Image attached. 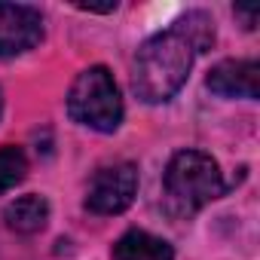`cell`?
Here are the masks:
<instances>
[{"instance_id": "obj_1", "label": "cell", "mask_w": 260, "mask_h": 260, "mask_svg": "<svg viewBox=\"0 0 260 260\" xmlns=\"http://www.w3.org/2000/svg\"><path fill=\"white\" fill-rule=\"evenodd\" d=\"M193 58H196V49L178 25L153 34L138 49V58H135L132 86L138 98L147 104H162L172 95H178V89L190 77Z\"/></svg>"}, {"instance_id": "obj_2", "label": "cell", "mask_w": 260, "mask_h": 260, "mask_svg": "<svg viewBox=\"0 0 260 260\" xmlns=\"http://www.w3.org/2000/svg\"><path fill=\"white\" fill-rule=\"evenodd\" d=\"M166 193L181 211H199L202 205L226 193L217 162L202 150H181L166 169Z\"/></svg>"}, {"instance_id": "obj_3", "label": "cell", "mask_w": 260, "mask_h": 260, "mask_svg": "<svg viewBox=\"0 0 260 260\" xmlns=\"http://www.w3.org/2000/svg\"><path fill=\"white\" fill-rule=\"evenodd\" d=\"M68 113L74 122L95 128V132H113L122 122V98L107 68H86L71 92H68Z\"/></svg>"}, {"instance_id": "obj_4", "label": "cell", "mask_w": 260, "mask_h": 260, "mask_svg": "<svg viewBox=\"0 0 260 260\" xmlns=\"http://www.w3.org/2000/svg\"><path fill=\"white\" fill-rule=\"evenodd\" d=\"M138 193V166L113 162L92 175L86 190V208L92 214H119L135 202Z\"/></svg>"}, {"instance_id": "obj_5", "label": "cell", "mask_w": 260, "mask_h": 260, "mask_svg": "<svg viewBox=\"0 0 260 260\" xmlns=\"http://www.w3.org/2000/svg\"><path fill=\"white\" fill-rule=\"evenodd\" d=\"M43 40V16L25 4H0V58H13Z\"/></svg>"}, {"instance_id": "obj_6", "label": "cell", "mask_w": 260, "mask_h": 260, "mask_svg": "<svg viewBox=\"0 0 260 260\" xmlns=\"http://www.w3.org/2000/svg\"><path fill=\"white\" fill-rule=\"evenodd\" d=\"M208 89L220 98H257L260 64L257 61H220L208 74Z\"/></svg>"}, {"instance_id": "obj_7", "label": "cell", "mask_w": 260, "mask_h": 260, "mask_svg": "<svg viewBox=\"0 0 260 260\" xmlns=\"http://www.w3.org/2000/svg\"><path fill=\"white\" fill-rule=\"evenodd\" d=\"M113 260H175V251L166 239L144 230H128L113 245Z\"/></svg>"}, {"instance_id": "obj_8", "label": "cell", "mask_w": 260, "mask_h": 260, "mask_svg": "<svg viewBox=\"0 0 260 260\" xmlns=\"http://www.w3.org/2000/svg\"><path fill=\"white\" fill-rule=\"evenodd\" d=\"M7 226L22 233V236H31V233H40L49 220V202L37 193H28V196H19L10 208H7Z\"/></svg>"}, {"instance_id": "obj_9", "label": "cell", "mask_w": 260, "mask_h": 260, "mask_svg": "<svg viewBox=\"0 0 260 260\" xmlns=\"http://www.w3.org/2000/svg\"><path fill=\"white\" fill-rule=\"evenodd\" d=\"M175 25H178V28L184 31V37L193 43L196 55H199V52H205V49H211V43H214V22H211V16H208V13L193 10V13L181 16Z\"/></svg>"}, {"instance_id": "obj_10", "label": "cell", "mask_w": 260, "mask_h": 260, "mask_svg": "<svg viewBox=\"0 0 260 260\" xmlns=\"http://www.w3.org/2000/svg\"><path fill=\"white\" fill-rule=\"evenodd\" d=\"M28 172V159L19 147H0V193L13 190Z\"/></svg>"}, {"instance_id": "obj_11", "label": "cell", "mask_w": 260, "mask_h": 260, "mask_svg": "<svg viewBox=\"0 0 260 260\" xmlns=\"http://www.w3.org/2000/svg\"><path fill=\"white\" fill-rule=\"evenodd\" d=\"M236 16L245 19V28H254V22H257V10H239L236 7Z\"/></svg>"}, {"instance_id": "obj_12", "label": "cell", "mask_w": 260, "mask_h": 260, "mask_svg": "<svg viewBox=\"0 0 260 260\" xmlns=\"http://www.w3.org/2000/svg\"><path fill=\"white\" fill-rule=\"evenodd\" d=\"M0 113H4V92H0Z\"/></svg>"}]
</instances>
